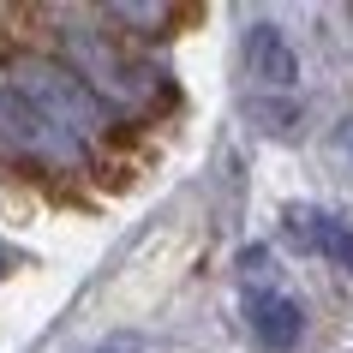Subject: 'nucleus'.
<instances>
[{
  "label": "nucleus",
  "mask_w": 353,
  "mask_h": 353,
  "mask_svg": "<svg viewBox=\"0 0 353 353\" xmlns=\"http://www.w3.org/2000/svg\"><path fill=\"white\" fill-rule=\"evenodd\" d=\"M6 78H12V90H19L66 144L102 138L108 120H102V102H96V90H90L84 72H72V66H60V60H48V54H12Z\"/></svg>",
  "instance_id": "nucleus-1"
},
{
  "label": "nucleus",
  "mask_w": 353,
  "mask_h": 353,
  "mask_svg": "<svg viewBox=\"0 0 353 353\" xmlns=\"http://www.w3.org/2000/svg\"><path fill=\"white\" fill-rule=\"evenodd\" d=\"M240 54H245V78L263 84V90H294L299 84V54H294V42H288L281 24H270V19L245 24Z\"/></svg>",
  "instance_id": "nucleus-2"
},
{
  "label": "nucleus",
  "mask_w": 353,
  "mask_h": 353,
  "mask_svg": "<svg viewBox=\"0 0 353 353\" xmlns=\"http://www.w3.org/2000/svg\"><path fill=\"white\" fill-rule=\"evenodd\" d=\"M245 330H252L258 347L288 353L299 341V330H305V312H299L288 294H276V288H252V294H245Z\"/></svg>",
  "instance_id": "nucleus-3"
},
{
  "label": "nucleus",
  "mask_w": 353,
  "mask_h": 353,
  "mask_svg": "<svg viewBox=\"0 0 353 353\" xmlns=\"http://www.w3.org/2000/svg\"><path fill=\"white\" fill-rule=\"evenodd\" d=\"M288 234H294L305 252L330 258L335 270H347V276H353V228L341 222V216H330V210H317V204H294V210H288Z\"/></svg>",
  "instance_id": "nucleus-4"
},
{
  "label": "nucleus",
  "mask_w": 353,
  "mask_h": 353,
  "mask_svg": "<svg viewBox=\"0 0 353 353\" xmlns=\"http://www.w3.org/2000/svg\"><path fill=\"white\" fill-rule=\"evenodd\" d=\"M108 19H126V24H168L174 12H168V6H114Z\"/></svg>",
  "instance_id": "nucleus-5"
},
{
  "label": "nucleus",
  "mask_w": 353,
  "mask_h": 353,
  "mask_svg": "<svg viewBox=\"0 0 353 353\" xmlns=\"http://www.w3.org/2000/svg\"><path fill=\"white\" fill-rule=\"evenodd\" d=\"M138 347H144L138 335H120V341H108V347H102V353H138Z\"/></svg>",
  "instance_id": "nucleus-6"
},
{
  "label": "nucleus",
  "mask_w": 353,
  "mask_h": 353,
  "mask_svg": "<svg viewBox=\"0 0 353 353\" xmlns=\"http://www.w3.org/2000/svg\"><path fill=\"white\" fill-rule=\"evenodd\" d=\"M6 270H12V252H6V245H0V276H6Z\"/></svg>",
  "instance_id": "nucleus-7"
}]
</instances>
